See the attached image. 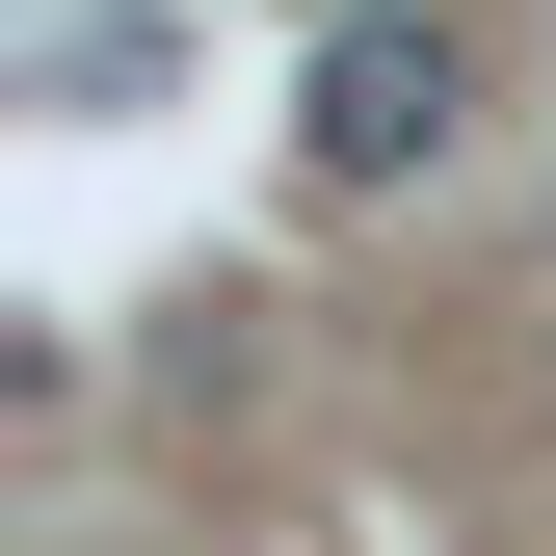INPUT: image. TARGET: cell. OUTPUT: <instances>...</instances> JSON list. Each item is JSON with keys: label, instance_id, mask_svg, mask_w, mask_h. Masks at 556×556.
Segmentation results:
<instances>
[{"label": "cell", "instance_id": "1", "mask_svg": "<svg viewBox=\"0 0 556 556\" xmlns=\"http://www.w3.org/2000/svg\"><path fill=\"white\" fill-rule=\"evenodd\" d=\"M451 132H477V53L425 27V0H344L318 80H292V160H318V186H425Z\"/></svg>", "mask_w": 556, "mask_h": 556}]
</instances>
